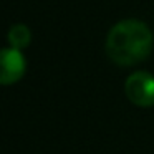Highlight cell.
Here are the masks:
<instances>
[{"label": "cell", "mask_w": 154, "mask_h": 154, "mask_svg": "<svg viewBox=\"0 0 154 154\" xmlns=\"http://www.w3.org/2000/svg\"><path fill=\"white\" fill-rule=\"evenodd\" d=\"M104 50L113 63L133 66L149 57L152 50V32L141 20H121L109 28Z\"/></svg>", "instance_id": "6da1fadb"}, {"label": "cell", "mask_w": 154, "mask_h": 154, "mask_svg": "<svg viewBox=\"0 0 154 154\" xmlns=\"http://www.w3.org/2000/svg\"><path fill=\"white\" fill-rule=\"evenodd\" d=\"M124 93L136 106H154V76L147 71H136L129 75L124 83Z\"/></svg>", "instance_id": "7a4b0ae2"}, {"label": "cell", "mask_w": 154, "mask_h": 154, "mask_svg": "<svg viewBox=\"0 0 154 154\" xmlns=\"http://www.w3.org/2000/svg\"><path fill=\"white\" fill-rule=\"evenodd\" d=\"M25 58L17 48H4L0 53V83L12 85L17 83L25 73Z\"/></svg>", "instance_id": "3957f363"}, {"label": "cell", "mask_w": 154, "mask_h": 154, "mask_svg": "<svg viewBox=\"0 0 154 154\" xmlns=\"http://www.w3.org/2000/svg\"><path fill=\"white\" fill-rule=\"evenodd\" d=\"M32 40V33L28 30L27 25H14V27L8 30V43L12 48H17V50H23L30 45Z\"/></svg>", "instance_id": "277c9868"}]
</instances>
